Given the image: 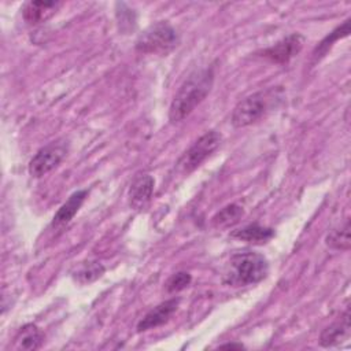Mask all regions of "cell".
Instances as JSON below:
<instances>
[{
    "label": "cell",
    "instance_id": "7",
    "mask_svg": "<svg viewBox=\"0 0 351 351\" xmlns=\"http://www.w3.org/2000/svg\"><path fill=\"white\" fill-rule=\"evenodd\" d=\"M304 44V37L299 33H292L274 45L263 49L261 53L263 58L274 62V63H287L293 56H296Z\"/></svg>",
    "mask_w": 351,
    "mask_h": 351
},
{
    "label": "cell",
    "instance_id": "8",
    "mask_svg": "<svg viewBox=\"0 0 351 351\" xmlns=\"http://www.w3.org/2000/svg\"><path fill=\"white\" fill-rule=\"evenodd\" d=\"M178 304H180V299H176V298L162 302L160 304H158L156 307L149 310L141 318V321L137 324V330L138 332H144V330H148V329H152V328L163 325L174 314V311L177 310Z\"/></svg>",
    "mask_w": 351,
    "mask_h": 351
},
{
    "label": "cell",
    "instance_id": "6",
    "mask_svg": "<svg viewBox=\"0 0 351 351\" xmlns=\"http://www.w3.org/2000/svg\"><path fill=\"white\" fill-rule=\"evenodd\" d=\"M69 143L64 138H58L40 148L29 162L30 176L38 178L53 170L67 155Z\"/></svg>",
    "mask_w": 351,
    "mask_h": 351
},
{
    "label": "cell",
    "instance_id": "13",
    "mask_svg": "<svg viewBox=\"0 0 351 351\" xmlns=\"http://www.w3.org/2000/svg\"><path fill=\"white\" fill-rule=\"evenodd\" d=\"M233 237L239 239V240H244L248 243H255V244H262L269 241L273 236H274V230L271 228H266V226H261L258 223H252V225H247L239 230H234L232 233Z\"/></svg>",
    "mask_w": 351,
    "mask_h": 351
},
{
    "label": "cell",
    "instance_id": "3",
    "mask_svg": "<svg viewBox=\"0 0 351 351\" xmlns=\"http://www.w3.org/2000/svg\"><path fill=\"white\" fill-rule=\"evenodd\" d=\"M178 34L176 29L165 22H156L145 29L136 40V51L141 53L166 55L178 45Z\"/></svg>",
    "mask_w": 351,
    "mask_h": 351
},
{
    "label": "cell",
    "instance_id": "14",
    "mask_svg": "<svg viewBox=\"0 0 351 351\" xmlns=\"http://www.w3.org/2000/svg\"><path fill=\"white\" fill-rule=\"evenodd\" d=\"M44 340L43 332L33 324L22 326L15 337L16 347L21 350H37Z\"/></svg>",
    "mask_w": 351,
    "mask_h": 351
},
{
    "label": "cell",
    "instance_id": "1",
    "mask_svg": "<svg viewBox=\"0 0 351 351\" xmlns=\"http://www.w3.org/2000/svg\"><path fill=\"white\" fill-rule=\"evenodd\" d=\"M214 82V71L211 67H204L193 71L180 86L174 95L169 119L171 123H178L185 119L208 95Z\"/></svg>",
    "mask_w": 351,
    "mask_h": 351
},
{
    "label": "cell",
    "instance_id": "19",
    "mask_svg": "<svg viewBox=\"0 0 351 351\" xmlns=\"http://www.w3.org/2000/svg\"><path fill=\"white\" fill-rule=\"evenodd\" d=\"M191 281H192V277H191L189 273H186V271H178V273L173 274V276L167 280V282H166L165 287H166V291H167L169 293H174V292H178V291L186 288V287L191 284Z\"/></svg>",
    "mask_w": 351,
    "mask_h": 351
},
{
    "label": "cell",
    "instance_id": "9",
    "mask_svg": "<svg viewBox=\"0 0 351 351\" xmlns=\"http://www.w3.org/2000/svg\"><path fill=\"white\" fill-rule=\"evenodd\" d=\"M155 181L149 174H138L129 188V204L134 210L144 208L152 196Z\"/></svg>",
    "mask_w": 351,
    "mask_h": 351
},
{
    "label": "cell",
    "instance_id": "18",
    "mask_svg": "<svg viewBox=\"0 0 351 351\" xmlns=\"http://www.w3.org/2000/svg\"><path fill=\"white\" fill-rule=\"evenodd\" d=\"M243 214H244V211L240 206L228 204L213 217V225L217 228L230 226V225L239 222V219L243 217Z\"/></svg>",
    "mask_w": 351,
    "mask_h": 351
},
{
    "label": "cell",
    "instance_id": "17",
    "mask_svg": "<svg viewBox=\"0 0 351 351\" xmlns=\"http://www.w3.org/2000/svg\"><path fill=\"white\" fill-rule=\"evenodd\" d=\"M104 273V266L96 261L81 263L80 267L73 273V277L80 284H89L100 278Z\"/></svg>",
    "mask_w": 351,
    "mask_h": 351
},
{
    "label": "cell",
    "instance_id": "20",
    "mask_svg": "<svg viewBox=\"0 0 351 351\" xmlns=\"http://www.w3.org/2000/svg\"><path fill=\"white\" fill-rule=\"evenodd\" d=\"M219 348H230V350H241L244 348V346L241 343H228V344H222L219 346Z\"/></svg>",
    "mask_w": 351,
    "mask_h": 351
},
{
    "label": "cell",
    "instance_id": "15",
    "mask_svg": "<svg viewBox=\"0 0 351 351\" xmlns=\"http://www.w3.org/2000/svg\"><path fill=\"white\" fill-rule=\"evenodd\" d=\"M325 244L337 251H347L350 248V219H346L341 225L330 230L325 239Z\"/></svg>",
    "mask_w": 351,
    "mask_h": 351
},
{
    "label": "cell",
    "instance_id": "2",
    "mask_svg": "<svg viewBox=\"0 0 351 351\" xmlns=\"http://www.w3.org/2000/svg\"><path fill=\"white\" fill-rule=\"evenodd\" d=\"M267 273L269 262L262 254L243 251L230 256L223 281L234 287L251 285L266 278Z\"/></svg>",
    "mask_w": 351,
    "mask_h": 351
},
{
    "label": "cell",
    "instance_id": "10",
    "mask_svg": "<svg viewBox=\"0 0 351 351\" xmlns=\"http://www.w3.org/2000/svg\"><path fill=\"white\" fill-rule=\"evenodd\" d=\"M350 330H351L350 308L347 307L337 321H335L321 332L319 344L322 347L337 346L350 337Z\"/></svg>",
    "mask_w": 351,
    "mask_h": 351
},
{
    "label": "cell",
    "instance_id": "4",
    "mask_svg": "<svg viewBox=\"0 0 351 351\" xmlns=\"http://www.w3.org/2000/svg\"><path fill=\"white\" fill-rule=\"evenodd\" d=\"M276 97L274 89L255 92L240 100L232 112V125L234 128H244L261 119L271 107Z\"/></svg>",
    "mask_w": 351,
    "mask_h": 351
},
{
    "label": "cell",
    "instance_id": "5",
    "mask_svg": "<svg viewBox=\"0 0 351 351\" xmlns=\"http://www.w3.org/2000/svg\"><path fill=\"white\" fill-rule=\"evenodd\" d=\"M221 144V134L215 130L202 134L177 160L176 169L181 174H189L199 167Z\"/></svg>",
    "mask_w": 351,
    "mask_h": 351
},
{
    "label": "cell",
    "instance_id": "11",
    "mask_svg": "<svg viewBox=\"0 0 351 351\" xmlns=\"http://www.w3.org/2000/svg\"><path fill=\"white\" fill-rule=\"evenodd\" d=\"M59 7V1H27L22 7V16L29 25H37L51 18Z\"/></svg>",
    "mask_w": 351,
    "mask_h": 351
},
{
    "label": "cell",
    "instance_id": "12",
    "mask_svg": "<svg viewBox=\"0 0 351 351\" xmlns=\"http://www.w3.org/2000/svg\"><path fill=\"white\" fill-rule=\"evenodd\" d=\"M88 196V191L85 189H81V191H77L74 192L69 199L67 202H64L59 210L56 211V214L53 215L52 218V226L55 228H59V226H63L66 223H69L74 215L78 213L80 207L82 206V203L85 202Z\"/></svg>",
    "mask_w": 351,
    "mask_h": 351
},
{
    "label": "cell",
    "instance_id": "16",
    "mask_svg": "<svg viewBox=\"0 0 351 351\" xmlns=\"http://www.w3.org/2000/svg\"><path fill=\"white\" fill-rule=\"evenodd\" d=\"M350 22H351L350 19L344 21L343 25L337 26L333 32H330L326 37L322 38V41L317 45V48H315L314 52H313V56H314L315 60H319L322 56H325L326 52L332 48V45H333L339 38L348 36V33H350Z\"/></svg>",
    "mask_w": 351,
    "mask_h": 351
}]
</instances>
